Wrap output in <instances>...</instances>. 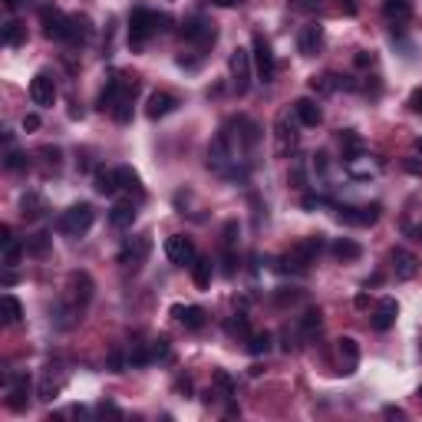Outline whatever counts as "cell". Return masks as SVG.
Instances as JSON below:
<instances>
[{"label": "cell", "mask_w": 422, "mask_h": 422, "mask_svg": "<svg viewBox=\"0 0 422 422\" xmlns=\"http://www.w3.org/2000/svg\"><path fill=\"white\" fill-rule=\"evenodd\" d=\"M166 27H168V17L148 10V7L132 10V17H129V47H132V50L146 47V40L152 37V34H159V30H166Z\"/></svg>", "instance_id": "cell-1"}, {"label": "cell", "mask_w": 422, "mask_h": 422, "mask_svg": "<svg viewBox=\"0 0 422 422\" xmlns=\"http://www.w3.org/2000/svg\"><path fill=\"white\" fill-rule=\"evenodd\" d=\"M92 221H96V208H92L90 202H79V205H70V208L60 215L56 231H60V235H70V238H83L92 228Z\"/></svg>", "instance_id": "cell-2"}, {"label": "cell", "mask_w": 422, "mask_h": 422, "mask_svg": "<svg viewBox=\"0 0 422 422\" xmlns=\"http://www.w3.org/2000/svg\"><path fill=\"white\" fill-rule=\"evenodd\" d=\"M228 70H231V83H235L238 96H244V92L251 90V76H254V60H251V50L238 47V50L231 53V60H228Z\"/></svg>", "instance_id": "cell-3"}, {"label": "cell", "mask_w": 422, "mask_h": 422, "mask_svg": "<svg viewBox=\"0 0 422 422\" xmlns=\"http://www.w3.org/2000/svg\"><path fill=\"white\" fill-rule=\"evenodd\" d=\"M182 37L188 40V43H195L198 50H208V47H215L218 30H215V23L208 17H188L182 27Z\"/></svg>", "instance_id": "cell-4"}, {"label": "cell", "mask_w": 422, "mask_h": 422, "mask_svg": "<svg viewBox=\"0 0 422 422\" xmlns=\"http://www.w3.org/2000/svg\"><path fill=\"white\" fill-rule=\"evenodd\" d=\"M251 60H254V73L261 83H271L277 73V60H274V50H271V43L257 34L254 43H251Z\"/></svg>", "instance_id": "cell-5"}, {"label": "cell", "mask_w": 422, "mask_h": 422, "mask_svg": "<svg viewBox=\"0 0 422 422\" xmlns=\"http://www.w3.org/2000/svg\"><path fill=\"white\" fill-rule=\"evenodd\" d=\"M320 251H324V238H320V235H313V238L300 241V244H297L294 251L284 257L280 264H284V271H291V267H294V271H307V264H311Z\"/></svg>", "instance_id": "cell-6"}, {"label": "cell", "mask_w": 422, "mask_h": 422, "mask_svg": "<svg viewBox=\"0 0 422 422\" xmlns=\"http://www.w3.org/2000/svg\"><path fill=\"white\" fill-rule=\"evenodd\" d=\"M166 257L175 264V267H192V264H195V257H198V251H195V241L185 238V235H172V238L166 241Z\"/></svg>", "instance_id": "cell-7"}, {"label": "cell", "mask_w": 422, "mask_h": 422, "mask_svg": "<svg viewBox=\"0 0 422 422\" xmlns=\"http://www.w3.org/2000/svg\"><path fill=\"white\" fill-rule=\"evenodd\" d=\"M148 251H152L148 235H135V238H129L126 244H122V251H119V264H122V267H139V264L148 257Z\"/></svg>", "instance_id": "cell-8"}, {"label": "cell", "mask_w": 422, "mask_h": 422, "mask_svg": "<svg viewBox=\"0 0 422 422\" xmlns=\"http://www.w3.org/2000/svg\"><path fill=\"white\" fill-rule=\"evenodd\" d=\"M30 99H34V106L40 109H50L56 103V83L50 73H37L30 79Z\"/></svg>", "instance_id": "cell-9"}, {"label": "cell", "mask_w": 422, "mask_h": 422, "mask_svg": "<svg viewBox=\"0 0 422 422\" xmlns=\"http://www.w3.org/2000/svg\"><path fill=\"white\" fill-rule=\"evenodd\" d=\"M324 40H327V34H324V23H307V27H300V37H297V50L304 56H317L320 50H324Z\"/></svg>", "instance_id": "cell-10"}, {"label": "cell", "mask_w": 422, "mask_h": 422, "mask_svg": "<svg viewBox=\"0 0 422 422\" xmlns=\"http://www.w3.org/2000/svg\"><path fill=\"white\" fill-rule=\"evenodd\" d=\"M337 218L343 221V224H360V228H367V224H376V221H380V205H367V208L340 205V208H337Z\"/></svg>", "instance_id": "cell-11"}, {"label": "cell", "mask_w": 422, "mask_h": 422, "mask_svg": "<svg viewBox=\"0 0 422 422\" xmlns=\"http://www.w3.org/2000/svg\"><path fill=\"white\" fill-rule=\"evenodd\" d=\"M389 261H393V271H396L399 280H412V277L419 274V257L412 254V251H406V248H393Z\"/></svg>", "instance_id": "cell-12"}, {"label": "cell", "mask_w": 422, "mask_h": 422, "mask_svg": "<svg viewBox=\"0 0 422 422\" xmlns=\"http://www.w3.org/2000/svg\"><path fill=\"white\" fill-rule=\"evenodd\" d=\"M27 406H30V376H17L10 380V389H7V409L23 412Z\"/></svg>", "instance_id": "cell-13"}, {"label": "cell", "mask_w": 422, "mask_h": 422, "mask_svg": "<svg viewBox=\"0 0 422 422\" xmlns=\"http://www.w3.org/2000/svg\"><path fill=\"white\" fill-rule=\"evenodd\" d=\"M0 244H3V267H17L23 251H27V244H20L14 235H10V228L3 224L0 228Z\"/></svg>", "instance_id": "cell-14"}, {"label": "cell", "mask_w": 422, "mask_h": 422, "mask_svg": "<svg viewBox=\"0 0 422 422\" xmlns=\"http://www.w3.org/2000/svg\"><path fill=\"white\" fill-rule=\"evenodd\" d=\"M396 317H399V304H396L393 297H383V300L376 304V313H373V327L383 333L396 324Z\"/></svg>", "instance_id": "cell-15"}, {"label": "cell", "mask_w": 422, "mask_h": 422, "mask_svg": "<svg viewBox=\"0 0 422 422\" xmlns=\"http://www.w3.org/2000/svg\"><path fill=\"white\" fill-rule=\"evenodd\" d=\"M172 317H175L182 327H188V330H202L205 327V311L195 307V304H188V307H185V304H175V307H172Z\"/></svg>", "instance_id": "cell-16"}, {"label": "cell", "mask_w": 422, "mask_h": 422, "mask_svg": "<svg viewBox=\"0 0 422 422\" xmlns=\"http://www.w3.org/2000/svg\"><path fill=\"white\" fill-rule=\"evenodd\" d=\"M92 188H96L99 195L112 198L116 192H122V185H119V172H116V168H99V172L92 175Z\"/></svg>", "instance_id": "cell-17"}, {"label": "cell", "mask_w": 422, "mask_h": 422, "mask_svg": "<svg viewBox=\"0 0 422 422\" xmlns=\"http://www.w3.org/2000/svg\"><path fill=\"white\" fill-rule=\"evenodd\" d=\"M109 224L116 231H126L135 224V202H116L109 211Z\"/></svg>", "instance_id": "cell-18"}, {"label": "cell", "mask_w": 422, "mask_h": 422, "mask_svg": "<svg viewBox=\"0 0 422 422\" xmlns=\"http://www.w3.org/2000/svg\"><path fill=\"white\" fill-rule=\"evenodd\" d=\"M294 116L304 122V126H311V129L324 122V112H320V106H317L313 99H307V96H300V99L294 103Z\"/></svg>", "instance_id": "cell-19"}, {"label": "cell", "mask_w": 422, "mask_h": 422, "mask_svg": "<svg viewBox=\"0 0 422 422\" xmlns=\"http://www.w3.org/2000/svg\"><path fill=\"white\" fill-rule=\"evenodd\" d=\"M175 106H179L175 96H168V92H152V96H148V106H146V116L148 119H162V116H168Z\"/></svg>", "instance_id": "cell-20"}, {"label": "cell", "mask_w": 422, "mask_h": 422, "mask_svg": "<svg viewBox=\"0 0 422 422\" xmlns=\"http://www.w3.org/2000/svg\"><path fill=\"white\" fill-rule=\"evenodd\" d=\"M340 343V367L343 373H356V363H360V347H356V340L353 337H343V340H337Z\"/></svg>", "instance_id": "cell-21"}, {"label": "cell", "mask_w": 422, "mask_h": 422, "mask_svg": "<svg viewBox=\"0 0 422 422\" xmlns=\"http://www.w3.org/2000/svg\"><path fill=\"white\" fill-rule=\"evenodd\" d=\"M383 17L389 23H406L412 17V0H383Z\"/></svg>", "instance_id": "cell-22"}, {"label": "cell", "mask_w": 422, "mask_h": 422, "mask_svg": "<svg viewBox=\"0 0 422 422\" xmlns=\"http://www.w3.org/2000/svg\"><path fill=\"white\" fill-rule=\"evenodd\" d=\"M211 274H215L211 257H195V264H192V280H195L198 291H208V287H211Z\"/></svg>", "instance_id": "cell-23"}, {"label": "cell", "mask_w": 422, "mask_h": 422, "mask_svg": "<svg viewBox=\"0 0 422 422\" xmlns=\"http://www.w3.org/2000/svg\"><path fill=\"white\" fill-rule=\"evenodd\" d=\"M126 79H122V76H112L109 83H106V90H103V96H99V109H109L112 112V106H116V103H119V96H122V92H126Z\"/></svg>", "instance_id": "cell-24"}, {"label": "cell", "mask_w": 422, "mask_h": 422, "mask_svg": "<svg viewBox=\"0 0 422 422\" xmlns=\"http://www.w3.org/2000/svg\"><path fill=\"white\" fill-rule=\"evenodd\" d=\"M132 103H135V83L126 86V92L119 96V103L112 106V119H116V122H129V119H132Z\"/></svg>", "instance_id": "cell-25"}, {"label": "cell", "mask_w": 422, "mask_h": 422, "mask_svg": "<svg viewBox=\"0 0 422 422\" xmlns=\"http://www.w3.org/2000/svg\"><path fill=\"white\" fill-rule=\"evenodd\" d=\"M330 251H333L337 261H356V257L363 254V248H360L356 241H350V238H337L330 244Z\"/></svg>", "instance_id": "cell-26"}, {"label": "cell", "mask_w": 422, "mask_h": 422, "mask_svg": "<svg viewBox=\"0 0 422 422\" xmlns=\"http://www.w3.org/2000/svg\"><path fill=\"white\" fill-rule=\"evenodd\" d=\"M20 211H23V218L37 221L43 211H47V205H43V198H40L37 192H27L23 198H20Z\"/></svg>", "instance_id": "cell-27"}, {"label": "cell", "mask_w": 422, "mask_h": 422, "mask_svg": "<svg viewBox=\"0 0 422 422\" xmlns=\"http://www.w3.org/2000/svg\"><path fill=\"white\" fill-rule=\"evenodd\" d=\"M23 40H27V27H23L20 20H7V23H3V43H7V47H20Z\"/></svg>", "instance_id": "cell-28"}, {"label": "cell", "mask_w": 422, "mask_h": 422, "mask_svg": "<svg viewBox=\"0 0 422 422\" xmlns=\"http://www.w3.org/2000/svg\"><path fill=\"white\" fill-rule=\"evenodd\" d=\"M50 235L47 231H37V235H30L27 238V254H34V257H47V251H50Z\"/></svg>", "instance_id": "cell-29"}, {"label": "cell", "mask_w": 422, "mask_h": 422, "mask_svg": "<svg viewBox=\"0 0 422 422\" xmlns=\"http://www.w3.org/2000/svg\"><path fill=\"white\" fill-rule=\"evenodd\" d=\"M20 317H23L20 300L14 294H3V324H7V327H14V324H20Z\"/></svg>", "instance_id": "cell-30"}, {"label": "cell", "mask_w": 422, "mask_h": 422, "mask_svg": "<svg viewBox=\"0 0 422 422\" xmlns=\"http://www.w3.org/2000/svg\"><path fill=\"white\" fill-rule=\"evenodd\" d=\"M116 172H119V185H122L126 192H135V198H142V185H139V175H135V168L119 166Z\"/></svg>", "instance_id": "cell-31"}, {"label": "cell", "mask_w": 422, "mask_h": 422, "mask_svg": "<svg viewBox=\"0 0 422 422\" xmlns=\"http://www.w3.org/2000/svg\"><path fill=\"white\" fill-rule=\"evenodd\" d=\"M248 353L251 356H264V353H271V333H251L248 337Z\"/></svg>", "instance_id": "cell-32"}, {"label": "cell", "mask_w": 422, "mask_h": 422, "mask_svg": "<svg viewBox=\"0 0 422 422\" xmlns=\"http://www.w3.org/2000/svg\"><path fill=\"white\" fill-rule=\"evenodd\" d=\"M215 386L221 389V396L224 399H231L235 393H238V383L231 380V373H224V369H215Z\"/></svg>", "instance_id": "cell-33"}, {"label": "cell", "mask_w": 422, "mask_h": 422, "mask_svg": "<svg viewBox=\"0 0 422 422\" xmlns=\"http://www.w3.org/2000/svg\"><path fill=\"white\" fill-rule=\"evenodd\" d=\"M152 360H155V356L146 350V343H132V353H129V363H132V367H146Z\"/></svg>", "instance_id": "cell-34"}, {"label": "cell", "mask_w": 422, "mask_h": 422, "mask_svg": "<svg viewBox=\"0 0 422 422\" xmlns=\"http://www.w3.org/2000/svg\"><path fill=\"white\" fill-rule=\"evenodd\" d=\"M300 330H304V337H313V333L320 330V311H307V313H304Z\"/></svg>", "instance_id": "cell-35"}, {"label": "cell", "mask_w": 422, "mask_h": 422, "mask_svg": "<svg viewBox=\"0 0 422 422\" xmlns=\"http://www.w3.org/2000/svg\"><path fill=\"white\" fill-rule=\"evenodd\" d=\"M228 333H231V337H244V340H248V337H251V330H248V320L238 313L235 320H228Z\"/></svg>", "instance_id": "cell-36"}, {"label": "cell", "mask_w": 422, "mask_h": 422, "mask_svg": "<svg viewBox=\"0 0 422 422\" xmlns=\"http://www.w3.org/2000/svg\"><path fill=\"white\" fill-rule=\"evenodd\" d=\"M3 166L10 168V172H20V168H27V155L10 148V152H7V159H3Z\"/></svg>", "instance_id": "cell-37"}, {"label": "cell", "mask_w": 422, "mask_h": 422, "mask_svg": "<svg viewBox=\"0 0 422 422\" xmlns=\"http://www.w3.org/2000/svg\"><path fill=\"white\" fill-rule=\"evenodd\" d=\"M320 3H324V0H291V7H294V10H300V14H313Z\"/></svg>", "instance_id": "cell-38"}, {"label": "cell", "mask_w": 422, "mask_h": 422, "mask_svg": "<svg viewBox=\"0 0 422 422\" xmlns=\"http://www.w3.org/2000/svg\"><path fill=\"white\" fill-rule=\"evenodd\" d=\"M235 235H238V221L224 224V248H235Z\"/></svg>", "instance_id": "cell-39"}, {"label": "cell", "mask_w": 422, "mask_h": 422, "mask_svg": "<svg viewBox=\"0 0 422 422\" xmlns=\"http://www.w3.org/2000/svg\"><path fill=\"white\" fill-rule=\"evenodd\" d=\"M235 264H238V257H235V251H231V248H224V274H228V277H231V274H235V271H238Z\"/></svg>", "instance_id": "cell-40"}, {"label": "cell", "mask_w": 422, "mask_h": 422, "mask_svg": "<svg viewBox=\"0 0 422 422\" xmlns=\"http://www.w3.org/2000/svg\"><path fill=\"white\" fill-rule=\"evenodd\" d=\"M152 356H155V360L168 356V340H155V347H152Z\"/></svg>", "instance_id": "cell-41"}, {"label": "cell", "mask_w": 422, "mask_h": 422, "mask_svg": "<svg viewBox=\"0 0 422 422\" xmlns=\"http://www.w3.org/2000/svg\"><path fill=\"white\" fill-rule=\"evenodd\" d=\"M99 416H116V419H122L119 406H112V403H103V406H99Z\"/></svg>", "instance_id": "cell-42"}, {"label": "cell", "mask_w": 422, "mask_h": 422, "mask_svg": "<svg viewBox=\"0 0 422 422\" xmlns=\"http://www.w3.org/2000/svg\"><path fill=\"white\" fill-rule=\"evenodd\" d=\"M23 129H27V132H37V129H40V116H34V112H30V116H23Z\"/></svg>", "instance_id": "cell-43"}, {"label": "cell", "mask_w": 422, "mask_h": 422, "mask_svg": "<svg viewBox=\"0 0 422 422\" xmlns=\"http://www.w3.org/2000/svg\"><path fill=\"white\" fill-rule=\"evenodd\" d=\"M409 109H412V112H422V90H416L412 96H409Z\"/></svg>", "instance_id": "cell-44"}, {"label": "cell", "mask_w": 422, "mask_h": 422, "mask_svg": "<svg viewBox=\"0 0 422 422\" xmlns=\"http://www.w3.org/2000/svg\"><path fill=\"white\" fill-rule=\"evenodd\" d=\"M383 416H386V419H403L406 412L399 409V406H386V409H383Z\"/></svg>", "instance_id": "cell-45"}, {"label": "cell", "mask_w": 422, "mask_h": 422, "mask_svg": "<svg viewBox=\"0 0 422 422\" xmlns=\"http://www.w3.org/2000/svg\"><path fill=\"white\" fill-rule=\"evenodd\" d=\"M109 369L112 373H122V353H112L109 356Z\"/></svg>", "instance_id": "cell-46"}, {"label": "cell", "mask_w": 422, "mask_h": 422, "mask_svg": "<svg viewBox=\"0 0 422 422\" xmlns=\"http://www.w3.org/2000/svg\"><path fill=\"white\" fill-rule=\"evenodd\" d=\"M406 168H409L412 175H422V162H406Z\"/></svg>", "instance_id": "cell-47"}, {"label": "cell", "mask_w": 422, "mask_h": 422, "mask_svg": "<svg viewBox=\"0 0 422 422\" xmlns=\"http://www.w3.org/2000/svg\"><path fill=\"white\" fill-rule=\"evenodd\" d=\"M10 284H17V274H14V271H7V274H3V287H10Z\"/></svg>", "instance_id": "cell-48"}, {"label": "cell", "mask_w": 422, "mask_h": 422, "mask_svg": "<svg viewBox=\"0 0 422 422\" xmlns=\"http://www.w3.org/2000/svg\"><path fill=\"white\" fill-rule=\"evenodd\" d=\"M211 3H218V7H238L241 0H211Z\"/></svg>", "instance_id": "cell-49"}, {"label": "cell", "mask_w": 422, "mask_h": 422, "mask_svg": "<svg viewBox=\"0 0 422 422\" xmlns=\"http://www.w3.org/2000/svg\"><path fill=\"white\" fill-rule=\"evenodd\" d=\"M367 63H373V56H367V53L356 56V66H367Z\"/></svg>", "instance_id": "cell-50"}, {"label": "cell", "mask_w": 422, "mask_h": 422, "mask_svg": "<svg viewBox=\"0 0 422 422\" xmlns=\"http://www.w3.org/2000/svg\"><path fill=\"white\" fill-rule=\"evenodd\" d=\"M3 7H7V10H17V7H20V0H3Z\"/></svg>", "instance_id": "cell-51"}, {"label": "cell", "mask_w": 422, "mask_h": 422, "mask_svg": "<svg viewBox=\"0 0 422 422\" xmlns=\"http://www.w3.org/2000/svg\"><path fill=\"white\" fill-rule=\"evenodd\" d=\"M347 10L350 14H356V0H347Z\"/></svg>", "instance_id": "cell-52"}, {"label": "cell", "mask_w": 422, "mask_h": 422, "mask_svg": "<svg viewBox=\"0 0 422 422\" xmlns=\"http://www.w3.org/2000/svg\"><path fill=\"white\" fill-rule=\"evenodd\" d=\"M416 152H422V139H416Z\"/></svg>", "instance_id": "cell-53"}, {"label": "cell", "mask_w": 422, "mask_h": 422, "mask_svg": "<svg viewBox=\"0 0 422 422\" xmlns=\"http://www.w3.org/2000/svg\"><path fill=\"white\" fill-rule=\"evenodd\" d=\"M416 235H419V241H422V228H419V231H416Z\"/></svg>", "instance_id": "cell-54"}, {"label": "cell", "mask_w": 422, "mask_h": 422, "mask_svg": "<svg viewBox=\"0 0 422 422\" xmlns=\"http://www.w3.org/2000/svg\"><path fill=\"white\" fill-rule=\"evenodd\" d=\"M419 399H422V386H419Z\"/></svg>", "instance_id": "cell-55"}]
</instances>
